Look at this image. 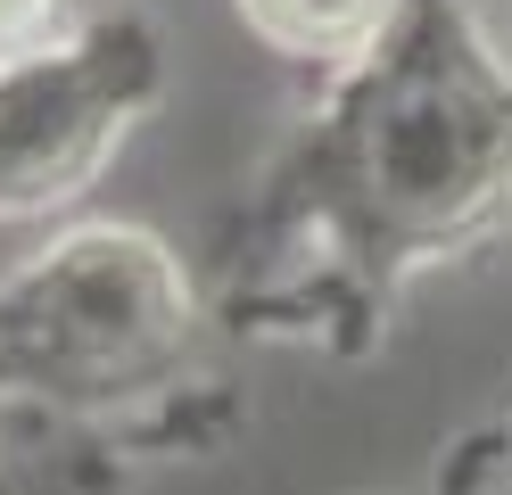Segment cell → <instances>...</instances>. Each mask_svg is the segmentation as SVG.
<instances>
[{
	"mask_svg": "<svg viewBox=\"0 0 512 495\" xmlns=\"http://www.w3.org/2000/svg\"><path fill=\"white\" fill-rule=\"evenodd\" d=\"M207 297L149 223H75L0 273V388L67 421H149L199 388Z\"/></svg>",
	"mask_w": 512,
	"mask_h": 495,
	"instance_id": "2",
	"label": "cell"
},
{
	"mask_svg": "<svg viewBox=\"0 0 512 495\" xmlns=\"http://www.w3.org/2000/svg\"><path fill=\"white\" fill-rule=\"evenodd\" d=\"M58 33V0H0V50H25Z\"/></svg>",
	"mask_w": 512,
	"mask_h": 495,
	"instance_id": "6",
	"label": "cell"
},
{
	"mask_svg": "<svg viewBox=\"0 0 512 495\" xmlns=\"http://www.w3.org/2000/svg\"><path fill=\"white\" fill-rule=\"evenodd\" d=\"M240 25L265 50H281L290 66H314V75H339L356 66L380 33L397 25L405 0H232Z\"/></svg>",
	"mask_w": 512,
	"mask_h": 495,
	"instance_id": "4",
	"label": "cell"
},
{
	"mask_svg": "<svg viewBox=\"0 0 512 495\" xmlns=\"http://www.w3.org/2000/svg\"><path fill=\"white\" fill-rule=\"evenodd\" d=\"M512 231V42L479 0H405L265 165L240 223L232 314L356 355L389 306Z\"/></svg>",
	"mask_w": 512,
	"mask_h": 495,
	"instance_id": "1",
	"label": "cell"
},
{
	"mask_svg": "<svg viewBox=\"0 0 512 495\" xmlns=\"http://www.w3.org/2000/svg\"><path fill=\"white\" fill-rule=\"evenodd\" d=\"M430 495H512V396L455 438V454L438 462Z\"/></svg>",
	"mask_w": 512,
	"mask_h": 495,
	"instance_id": "5",
	"label": "cell"
},
{
	"mask_svg": "<svg viewBox=\"0 0 512 495\" xmlns=\"http://www.w3.org/2000/svg\"><path fill=\"white\" fill-rule=\"evenodd\" d=\"M504 42H512V0H504Z\"/></svg>",
	"mask_w": 512,
	"mask_h": 495,
	"instance_id": "7",
	"label": "cell"
},
{
	"mask_svg": "<svg viewBox=\"0 0 512 495\" xmlns=\"http://www.w3.org/2000/svg\"><path fill=\"white\" fill-rule=\"evenodd\" d=\"M157 99L166 33L141 9H108L0 50V223L75 207Z\"/></svg>",
	"mask_w": 512,
	"mask_h": 495,
	"instance_id": "3",
	"label": "cell"
}]
</instances>
